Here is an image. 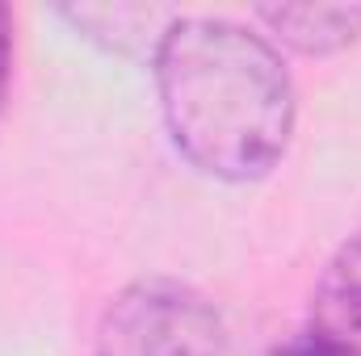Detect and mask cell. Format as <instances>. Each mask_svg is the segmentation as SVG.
<instances>
[{
    "label": "cell",
    "instance_id": "3957f363",
    "mask_svg": "<svg viewBox=\"0 0 361 356\" xmlns=\"http://www.w3.org/2000/svg\"><path fill=\"white\" fill-rule=\"evenodd\" d=\"M311 331L341 356H361V235L345 239L311 293Z\"/></svg>",
    "mask_w": 361,
    "mask_h": 356
},
{
    "label": "cell",
    "instance_id": "8992f818",
    "mask_svg": "<svg viewBox=\"0 0 361 356\" xmlns=\"http://www.w3.org/2000/svg\"><path fill=\"white\" fill-rule=\"evenodd\" d=\"M8 76H13V17L0 4V113H4V96H8Z\"/></svg>",
    "mask_w": 361,
    "mask_h": 356
},
{
    "label": "cell",
    "instance_id": "277c9868",
    "mask_svg": "<svg viewBox=\"0 0 361 356\" xmlns=\"http://www.w3.org/2000/svg\"><path fill=\"white\" fill-rule=\"evenodd\" d=\"M59 17L72 21L89 42L122 59H156L164 34L177 21V13L160 4H76L59 8Z\"/></svg>",
    "mask_w": 361,
    "mask_h": 356
},
{
    "label": "cell",
    "instance_id": "52a82bcc",
    "mask_svg": "<svg viewBox=\"0 0 361 356\" xmlns=\"http://www.w3.org/2000/svg\"><path fill=\"white\" fill-rule=\"evenodd\" d=\"M273 356H341L336 348H328L315 331H307V336H298V340H290L286 348H277Z\"/></svg>",
    "mask_w": 361,
    "mask_h": 356
},
{
    "label": "cell",
    "instance_id": "5b68a950",
    "mask_svg": "<svg viewBox=\"0 0 361 356\" xmlns=\"http://www.w3.org/2000/svg\"><path fill=\"white\" fill-rule=\"evenodd\" d=\"M257 21L298 55H336L361 38V4H261Z\"/></svg>",
    "mask_w": 361,
    "mask_h": 356
},
{
    "label": "cell",
    "instance_id": "6da1fadb",
    "mask_svg": "<svg viewBox=\"0 0 361 356\" xmlns=\"http://www.w3.org/2000/svg\"><path fill=\"white\" fill-rule=\"evenodd\" d=\"M169 139L214 180H261L294 134V80L265 34L223 17H177L156 59Z\"/></svg>",
    "mask_w": 361,
    "mask_h": 356
},
{
    "label": "cell",
    "instance_id": "7a4b0ae2",
    "mask_svg": "<svg viewBox=\"0 0 361 356\" xmlns=\"http://www.w3.org/2000/svg\"><path fill=\"white\" fill-rule=\"evenodd\" d=\"M97 356H231V336L206 293L173 276H143L105 306Z\"/></svg>",
    "mask_w": 361,
    "mask_h": 356
}]
</instances>
